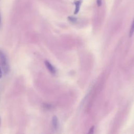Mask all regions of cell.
<instances>
[{
    "label": "cell",
    "mask_w": 134,
    "mask_h": 134,
    "mask_svg": "<svg viewBox=\"0 0 134 134\" xmlns=\"http://www.w3.org/2000/svg\"><path fill=\"white\" fill-rule=\"evenodd\" d=\"M0 66L5 74H7L9 70V67L7 58L4 52L0 50Z\"/></svg>",
    "instance_id": "6da1fadb"
},
{
    "label": "cell",
    "mask_w": 134,
    "mask_h": 134,
    "mask_svg": "<svg viewBox=\"0 0 134 134\" xmlns=\"http://www.w3.org/2000/svg\"><path fill=\"white\" fill-rule=\"evenodd\" d=\"M0 23H1V16H0Z\"/></svg>",
    "instance_id": "30bf717a"
},
{
    "label": "cell",
    "mask_w": 134,
    "mask_h": 134,
    "mask_svg": "<svg viewBox=\"0 0 134 134\" xmlns=\"http://www.w3.org/2000/svg\"><path fill=\"white\" fill-rule=\"evenodd\" d=\"M94 126H93L91 129H90V131L88 132V133H92V132H93V130H94Z\"/></svg>",
    "instance_id": "ba28073f"
},
{
    "label": "cell",
    "mask_w": 134,
    "mask_h": 134,
    "mask_svg": "<svg viewBox=\"0 0 134 134\" xmlns=\"http://www.w3.org/2000/svg\"><path fill=\"white\" fill-rule=\"evenodd\" d=\"M133 21H132V25H131V30L130 31L129 33V36L131 37L132 34H133Z\"/></svg>",
    "instance_id": "5b68a950"
},
{
    "label": "cell",
    "mask_w": 134,
    "mask_h": 134,
    "mask_svg": "<svg viewBox=\"0 0 134 134\" xmlns=\"http://www.w3.org/2000/svg\"><path fill=\"white\" fill-rule=\"evenodd\" d=\"M0 121H1V120H0Z\"/></svg>",
    "instance_id": "8fae6325"
},
{
    "label": "cell",
    "mask_w": 134,
    "mask_h": 134,
    "mask_svg": "<svg viewBox=\"0 0 134 134\" xmlns=\"http://www.w3.org/2000/svg\"><path fill=\"white\" fill-rule=\"evenodd\" d=\"M102 0H96V2H97V5L98 7L102 5Z\"/></svg>",
    "instance_id": "52a82bcc"
},
{
    "label": "cell",
    "mask_w": 134,
    "mask_h": 134,
    "mask_svg": "<svg viewBox=\"0 0 134 134\" xmlns=\"http://www.w3.org/2000/svg\"><path fill=\"white\" fill-rule=\"evenodd\" d=\"M68 19H69V20L70 21H71V22H75V21H76V18H74V17H68Z\"/></svg>",
    "instance_id": "8992f818"
},
{
    "label": "cell",
    "mask_w": 134,
    "mask_h": 134,
    "mask_svg": "<svg viewBox=\"0 0 134 134\" xmlns=\"http://www.w3.org/2000/svg\"><path fill=\"white\" fill-rule=\"evenodd\" d=\"M44 64L46 66H47V69L49 70V71L52 74H54L55 73V68L53 67V66L48 61H45Z\"/></svg>",
    "instance_id": "7a4b0ae2"
},
{
    "label": "cell",
    "mask_w": 134,
    "mask_h": 134,
    "mask_svg": "<svg viewBox=\"0 0 134 134\" xmlns=\"http://www.w3.org/2000/svg\"><path fill=\"white\" fill-rule=\"evenodd\" d=\"M52 125L54 128V129H57L58 127V121L57 117L55 116H54L52 117Z\"/></svg>",
    "instance_id": "277c9868"
},
{
    "label": "cell",
    "mask_w": 134,
    "mask_h": 134,
    "mask_svg": "<svg viewBox=\"0 0 134 134\" xmlns=\"http://www.w3.org/2000/svg\"><path fill=\"white\" fill-rule=\"evenodd\" d=\"M74 4L75 6V10H74V14H76L78 13V12L80 10V6L82 4V1L81 0H79V1H76L74 2Z\"/></svg>",
    "instance_id": "3957f363"
},
{
    "label": "cell",
    "mask_w": 134,
    "mask_h": 134,
    "mask_svg": "<svg viewBox=\"0 0 134 134\" xmlns=\"http://www.w3.org/2000/svg\"><path fill=\"white\" fill-rule=\"evenodd\" d=\"M2 70L1 67L0 66V79L2 77Z\"/></svg>",
    "instance_id": "9c48e42d"
}]
</instances>
